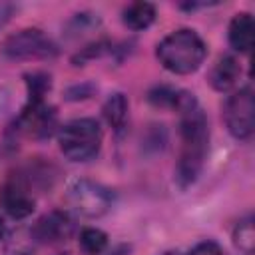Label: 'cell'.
Masks as SVG:
<instances>
[{"instance_id": "6da1fadb", "label": "cell", "mask_w": 255, "mask_h": 255, "mask_svg": "<svg viewBox=\"0 0 255 255\" xmlns=\"http://www.w3.org/2000/svg\"><path fill=\"white\" fill-rule=\"evenodd\" d=\"M179 114V155L175 163V183L185 189L197 181L209 151V124L199 102L193 100Z\"/></svg>"}, {"instance_id": "7a4b0ae2", "label": "cell", "mask_w": 255, "mask_h": 255, "mask_svg": "<svg viewBox=\"0 0 255 255\" xmlns=\"http://www.w3.org/2000/svg\"><path fill=\"white\" fill-rule=\"evenodd\" d=\"M159 64L177 76L193 74L207 56V46L203 38L191 28H179L169 32L155 48Z\"/></svg>"}, {"instance_id": "3957f363", "label": "cell", "mask_w": 255, "mask_h": 255, "mask_svg": "<svg viewBox=\"0 0 255 255\" xmlns=\"http://www.w3.org/2000/svg\"><path fill=\"white\" fill-rule=\"evenodd\" d=\"M60 151L70 161H88L102 147V128L94 118H76L66 122L58 131Z\"/></svg>"}, {"instance_id": "277c9868", "label": "cell", "mask_w": 255, "mask_h": 255, "mask_svg": "<svg viewBox=\"0 0 255 255\" xmlns=\"http://www.w3.org/2000/svg\"><path fill=\"white\" fill-rule=\"evenodd\" d=\"M66 201L72 213L86 219H98L112 209L114 191L98 181L80 177L68 185Z\"/></svg>"}, {"instance_id": "5b68a950", "label": "cell", "mask_w": 255, "mask_h": 255, "mask_svg": "<svg viewBox=\"0 0 255 255\" xmlns=\"http://www.w3.org/2000/svg\"><path fill=\"white\" fill-rule=\"evenodd\" d=\"M0 54L8 60H52L58 56V46L40 28H22L4 38Z\"/></svg>"}, {"instance_id": "8992f818", "label": "cell", "mask_w": 255, "mask_h": 255, "mask_svg": "<svg viewBox=\"0 0 255 255\" xmlns=\"http://www.w3.org/2000/svg\"><path fill=\"white\" fill-rule=\"evenodd\" d=\"M223 122L235 139H249L255 131L253 88L245 86L233 92L223 104Z\"/></svg>"}, {"instance_id": "52a82bcc", "label": "cell", "mask_w": 255, "mask_h": 255, "mask_svg": "<svg viewBox=\"0 0 255 255\" xmlns=\"http://www.w3.org/2000/svg\"><path fill=\"white\" fill-rule=\"evenodd\" d=\"M58 126V116L52 106L46 102L30 104L26 102L24 110L18 114V118L12 124V131L16 135H24L30 139H46L54 133Z\"/></svg>"}, {"instance_id": "ba28073f", "label": "cell", "mask_w": 255, "mask_h": 255, "mask_svg": "<svg viewBox=\"0 0 255 255\" xmlns=\"http://www.w3.org/2000/svg\"><path fill=\"white\" fill-rule=\"evenodd\" d=\"M0 207L14 219H24L32 215L36 207V197L28 181L20 171L10 173L0 185Z\"/></svg>"}, {"instance_id": "9c48e42d", "label": "cell", "mask_w": 255, "mask_h": 255, "mask_svg": "<svg viewBox=\"0 0 255 255\" xmlns=\"http://www.w3.org/2000/svg\"><path fill=\"white\" fill-rule=\"evenodd\" d=\"M74 233V219L70 213L62 209H54L44 213L32 227L30 235L36 241V245H54L66 241Z\"/></svg>"}, {"instance_id": "30bf717a", "label": "cell", "mask_w": 255, "mask_h": 255, "mask_svg": "<svg viewBox=\"0 0 255 255\" xmlns=\"http://www.w3.org/2000/svg\"><path fill=\"white\" fill-rule=\"evenodd\" d=\"M227 38L233 50L241 54H249L253 48V18L249 12H239L231 18Z\"/></svg>"}, {"instance_id": "8fae6325", "label": "cell", "mask_w": 255, "mask_h": 255, "mask_svg": "<svg viewBox=\"0 0 255 255\" xmlns=\"http://www.w3.org/2000/svg\"><path fill=\"white\" fill-rule=\"evenodd\" d=\"M239 76H241V66H239V62L233 58V56H221L215 64H213V68L209 70V84H211V88L213 90H217V92H227V90H231L235 84H237V80H239Z\"/></svg>"}, {"instance_id": "7c38bea8", "label": "cell", "mask_w": 255, "mask_h": 255, "mask_svg": "<svg viewBox=\"0 0 255 255\" xmlns=\"http://www.w3.org/2000/svg\"><path fill=\"white\" fill-rule=\"evenodd\" d=\"M102 112H104V118H106L108 126L114 129V133L116 135H122L126 131L128 120H129V104H128V98L122 92L112 94L106 100Z\"/></svg>"}, {"instance_id": "4fadbf2b", "label": "cell", "mask_w": 255, "mask_h": 255, "mask_svg": "<svg viewBox=\"0 0 255 255\" xmlns=\"http://www.w3.org/2000/svg\"><path fill=\"white\" fill-rule=\"evenodd\" d=\"M122 20L129 30H135V32L145 30L155 20V6L151 2H141V0L139 2H131V4H128L124 8Z\"/></svg>"}, {"instance_id": "5bb4252c", "label": "cell", "mask_w": 255, "mask_h": 255, "mask_svg": "<svg viewBox=\"0 0 255 255\" xmlns=\"http://www.w3.org/2000/svg\"><path fill=\"white\" fill-rule=\"evenodd\" d=\"M233 243L243 255H253L255 249V229H253V217L247 215L237 221L233 229Z\"/></svg>"}, {"instance_id": "9a60e30c", "label": "cell", "mask_w": 255, "mask_h": 255, "mask_svg": "<svg viewBox=\"0 0 255 255\" xmlns=\"http://www.w3.org/2000/svg\"><path fill=\"white\" fill-rule=\"evenodd\" d=\"M78 243L86 255H100L108 247V235L98 227H84L80 231Z\"/></svg>"}, {"instance_id": "2e32d148", "label": "cell", "mask_w": 255, "mask_h": 255, "mask_svg": "<svg viewBox=\"0 0 255 255\" xmlns=\"http://www.w3.org/2000/svg\"><path fill=\"white\" fill-rule=\"evenodd\" d=\"M26 86H28V102L30 104H40L48 96L52 88V78L46 72H32L26 74Z\"/></svg>"}, {"instance_id": "e0dca14e", "label": "cell", "mask_w": 255, "mask_h": 255, "mask_svg": "<svg viewBox=\"0 0 255 255\" xmlns=\"http://www.w3.org/2000/svg\"><path fill=\"white\" fill-rule=\"evenodd\" d=\"M100 26V16L94 14V12H80V14H74V18L66 24V34L68 36H82L86 32H92Z\"/></svg>"}, {"instance_id": "ac0fdd59", "label": "cell", "mask_w": 255, "mask_h": 255, "mask_svg": "<svg viewBox=\"0 0 255 255\" xmlns=\"http://www.w3.org/2000/svg\"><path fill=\"white\" fill-rule=\"evenodd\" d=\"M179 94H181L179 88L155 86L153 90H149L147 100H149V104H153L155 108H171V110H175L177 100H179Z\"/></svg>"}, {"instance_id": "d6986e66", "label": "cell", "mask_w": 255, "mask_h": 255, "mask_svg": "<svg viewBox=\"0 0 255 255\" xmlns=\"http://www.w3.org/2000/svg\"><path fill=\"white\" fill-rule=\"evenodd\" d=\"M36 241L32 239L30 231H16L10 235L6 243V253L8 255H34Z\"/></svg>"}, {"instance_id": "ffe728a7", "label": "cell", "mask_w": 255, "mask_h": 255, "mask_svg": "<svg viewBox=\"0 0 255 255\" xmlns=\"http://www.w3.org/2000/svg\"><path fill=\"white\" fill-rule=\"evenodd\" d=\"M106 52H112V44L108 40H96V42H90L88 46L80 48V52L72 58V62H74V66H82L90 60H96V58L104 56Z\"/></svg>"}, {"instance_id": "44dd1931", "label": "cell", "mask_w": 255, "mask_h": 255, "mask_svg": "<svg viewBox=\"0 0 255 255\" xmlns=\"http://www.w3.org/2000/svg\"><path fill=\"white\" fill-rule=\"evenodd\" d=\"M187 255H223V249L219 247V243L205 239V241H199L197 245H193L187 251Z\"/></svg>"}, {"instance_id": "7402d4cb", "label": "cell", "mask_w": 255, "mask_h": 255, "mask_svg": "<svg viewBox=\"0 0 255 255\" xmlns=\"http://www.w3.org/2000/svg\"><path fill=\"white\" fill-rule=\"evenodd\" d=\"M94 94V86L90 84H82V86H74L68 90V100H84V98H90Z\"/></svg>"}, {"instance_id": "603a6c76", "label": "cell", "mask_w": 255, "mask_h": 255, "mask_svg": "<svg viewBox=\"0 0 255 255\" xmlns=\"http://www.w3.org/2000/svg\"><path fill=\"white\" fill-rule=\"evenodd\" d=\"M14 10H16V6H14V4H10V2H0V30H2L10 20H12Z\"/></svg>"}, {"instance_id": "cb8c5ba5", "label": "cell", "mask_w": 255, "mask_h": 255, "mask_svg": "<svg viewBox=\"0 0 255 255\" xmlns=\"http://www.w3.org/2000/svg\"><path fill=\"white\" fill-rule=\"evenodd\" d=\"M10 104H12V96H10V90L8 88H2L0 86V118L10 110Z\"/></svg>"}, {"instance_id": "d4e9b609", "label": "cell", "mask_w": 255, "mask_h": 255, "mask_svg": "<svg viewBox=\"0 0 255 255\" xmlns=\"http://www.w3.org/2000/svg\"><path fill=\"white\" fill-rule=\"evenodd\" d=\"M128 253H129V245H118V247H114L112 251L100 253V255H128Z\"/></svg>"}, {"instance_id": "484cf974", "label": "cell", "mask_w": 255, "mask_h": 255, "mask_svg": "<svg viewBox=\"0 0 255 255\" xmlns=\"http://www.w3.org/2000/svg\"><path fill=\"white\" fill-rule=\"evenodd\" d=\"M2 237H4V223H2V219H0V241H2Z\"/></svg>"}, {"instance_id": "4316f807", "label": "cell", "mask_w": 255, "mask_h": 255, "mask_svg": "<svg viewBox=\"0 0 255 255\" xmlns=\"http://www.w3.org/2000/svg\"><path fill=\"white\" fill-rule=\"evenodd\" d=\"M161 255H181L179 251H165V253H161Z\"/></svg>"}, {"instance_id": "83f0119b", "label": "cell", "mask_w": 255, "mask_h": 255, "mask_svg": "<svg viewBox=\"0 0 255 255\" xmlns=\"http://www.w3.org/2000/svg\"><path fill=\"white\" fill-rule=\"evenodd\" d=\"M58 255H68V253H58Z\"/></svg>"}]
</instances>
